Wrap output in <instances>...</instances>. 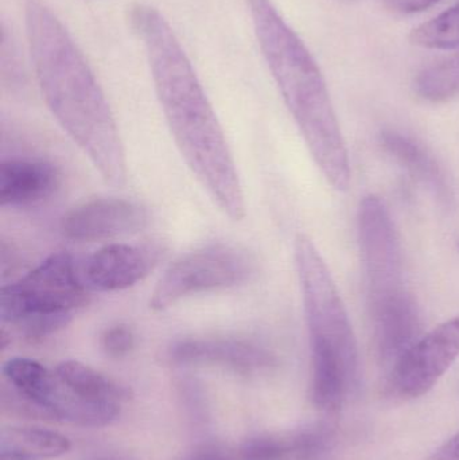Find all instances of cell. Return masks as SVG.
Returning <instances> with one entry per match:
<instances>
[{"mask_svg":"<svg viewBox=\"0 0 459 460\" xmlns=\"http://www.w3.org/2000/svg\"><path fill=\"white\" fill-rule=\"evenodd\" d=\"M247 4L261 53L313 159L333 189L348 190L349 156L320 66L271 0Z\"/></svg>","mask_w":459,"mask_h":460,"instance_id":"3","label":"cell"},{"mask_svg":"<svg viewBox=\"0 0 459 460\" xmlns=\"http://www.w3.org/2000/svg\"><path fill=\"white\" fill-rule=\"evenodd\" d=\"M439 0H385L388 8L399 13H415L428 10Z\"/></svg>","mask_w":459,"mask_h":460,"instance_id":"20","label":"cell"},{"mask_svg":"<svg viewBox=\"0 0 459 460\" xmlns=\"http://www.w3.org/2000/svg\"><path fill=\"white\" fill-rule=\"evenodd\" d=\"M61 185V172L42 159H10L0 166V204L26 208L50 199Z\"/></svg>","mask_w":459,"mask_h":460,"instance_id":"12","label":"cell"},{"mask_svg":"<svg viewBox=\"0 0 459 460\" xmlns=\"http://www.w3.org/2000/svg\"><path fill=\"white\" fill-rule=\"evenodd\" d=\"M159 260L161 251L153 246L110 243L89 257L84 280L91 291H123L147 278Z\"/></svg>","mask_w":459,"mask_h":460,"instance_id":"11","label":"cell"},{"mask_svg":"<svg viewBox=\"0 0 459 460\" xmlns=\"http://www.w3.org/2000/svg\"><path fill=\"white\" fill-rule=\"evenodd\" d=\"M377 353L385 364L398 359L420 338V316L411 294L371 310Z\"/></svg>","mask_w":459,"mask_h":460,"instance_id":"13","label":"cell"},{"mask_svg":"<svg viewBox=\"0 0 459 460\" xmlns=\"http://www.w3.org/2000/svg\"><path fill=\"white\" fill-rule=\"evenodd\" d=\"M428 460H459V432L442 445Z\"/></svg>","mask_w":459,"mask_h":460,"instance_id":"21","label":"cell"},{"mask_svg":"<svg viewBox=\"0 0 459 460\" xmlns=\"http://www.w3.org/2000/svg\"><path fill=\"white\" fill-rule=\"evenodd\" d=\"M167 356L180 367H220L247 377L269 372L277 365V357L266 346L228 335L183 338L170 346Z\"/></svg>","mask_w":459,"mask_h":460,"instance_id":"9","label":"cell"},{"mask_svg":"<svg viewBox=\"0 0 459 460\" xmlns=\"http://www.w3.org/2000/svg\"><path fill=\"white\" fill-rule=\"evenodd\" d=\"M383 148L406 167L418 180L422 181L445 204L452 201L449 185L439 164L423 146L411 137L396 131H384L380 135Z\"/></svg>","mask_w":459,"mask_h":460,"instance_id":"14","label":"cell"},{"mask_svg":"<svg viewBox=\"0 0 459 460\" xmlns=\"http://www.w3.org/2000/svg\"><path fill=\"white\" fill-rule=\"evenodd\" d=\"M2 407L13 415L100 429L120 416V405L89 402L75 394L56 370L34 359L15 357L2 367Z\"/></svg>","mask_w":459,"mask_h":460,"instance_id":"5","label":"cell"},{"mask_svg":"<svg viewBox=\"0 0 459 460\" xmlns=\"http://www.w3.org/2000/svg\"><path fill=\"white\" fill-rule=\"evenodd\" d=\"M89 287L69 253L59 252L0 291L3 326L29 342L57 334L91 300Z\"/></svg>","mask_w":459,"mask_h":460,"instance_id":"4","label":"cell"},{"mask_svg":"<svg viewBox=\"0 0 459 460\" xmlns=\"http://www.w3.org/2000/svg\"><path fill=\"white\" fill-rule=\"evenodd\" d=\"M256 270L255 257L239 246L217 243L196 249L167 268L151 295L150 308L161 313L188 297L242 286Z\"/></svg>","mask_w":459,"mask_h":460,"instance_id":"6","label":"cell"},{"mask_svg":"<svg viewBox=\"0 0 459 460\" xmlns=\"http://www.w3.org/2000/svg\"><path fill=\"white\" fill-rule=\"evenodd\" d=\"M59 377L84 399L121 405L131 396L126 386L80 361H64L56 367Z\"/></svg>","mask_w":459,"mask_h":460,"instance_id":"16","label":"cell"},{"mask_svg":"<svg viewBox=\"0 0 459 460\" xmlns=\"http://www.w3.org/2000/svg\"><path fill=\"white\" fill-rule=\"evenodd\" d=\"M64 435L35 427H5L0 434V460H49L69 453Z\"/></svg>","mask_w":459,"mask_h":460,"instance_id":"15","label":"cell"},{"mask_svg":"<svg viewBox=\"0 0 459 460\" xmlns=\"http://www.w3.org/2000/svg\"><path fill=\"white\" fill-rule=\"evenodd\" d=\"M458 249H459V243H458Z\"/></svg>","mask_w":459,"mask_h":460,"instance_id":"23","label":"cell"},{"mask_svg":"<svg viewBox=\"0 0 459 460\" xmlns=\"http://www.w3.org/2000/svg\"><path fill=\"white\" fill-rule=\"evenodd\" d=\"M459 358V315L420 337L393 365V386L404 399L430 392Z\"/></svg>","mask_w":459,"mask_h":460,"instance_id":"8","label":"cell"},{"mask_svg":"<svg viewBox=\"0 0 459 460\" xmlns=\"http://www.w3.org/2000/svg\"><path fill=\"white\" fill-rule=\"evenodd\" d=\"M418 96L431 102H447L459 94V51L431 65L415 80Z\"/></svg>","mask_w":459,"mask_h":460,"instance_id":"17","label":"cell"},{"mask_svg":"<svg viewBox=\"0 0 459 460\" xmlns=\"http://www.w3.org/2000/svg\"><path fill=\"white\" fill-rule=\"evenodd\" d=\"M147 210L128 199H94L70 209L59 223L62 235L77 243H97L137 234L147 228Z\"/></svg>","mask_w":459,"mask_h":460,"instance_id":"10","label":"cell"},{"mask_svg":"<svg viewBox=\"0 0 459 460\" xmlns=\"http://www.w3.org/2000/svg\"><path fill=\"white\" fill-rule=\"evenodd\" d=\"M24 16L32 66L46 105L102 180L121 188L127 182L126 150L88 61L50 8L30 0Z\"/></svg>","mask_w":459,"mask_h":460,"instance_id":"2","label":"cell"},{"mask_svg":"<svg viewBox=\"0 0 459 460\" xmlns=\"http://www.w3.org/2000/svg\"><path fill=\"white\" fill-rule=\"evenodd\" d=\"M129 23L145 46L159 104L183 161L218 209L242 221L247 205L234 154L174 30L145 3L132 5Z\"/></svg>","mask_w":459,"mask_h":460,"instance_id":"1","label":"cell"},{"mask_svg":"<svg viewBox=\"0 0 459 460\" xmlns=\"http://www.w3.org/2000/svg\"><path fill=\"white\" fill-rule=\"evenodd\" d=\"M410 42L433 50L459 49V3L431 21L415 27Z\"/></svg>","mask_w":459,"mask_h":460,"instance_id":"18","label":"cell"},{"mask_svg":"<svg viewBox=\"0 0 459 460\" xmlns=\"http://www.w3.org/2000/svg\"><path fill=\"white\" fill-rule=\"evenodd\" d=\"M358 240L369 310L406 296L401 240L382 199L366 197L358 210Z\"/></svg>","mask_w":459,"mask_h":460,"instance_id":"7","label":"cell"},{"mask_svg":"<svg viewBox=\"0 0 459 460\" xmlns=\"http://www.w3.org/2000/svg\"><path fill=\"white\" fill-rule=\"evenodd\" d=\"M190 460H224L215 456H193Z\"/></svg>","mask_w":459,"mask_h":460,"instance_id":"22","label":"cell"},{"mask_svg":"<svg viewBox=\"0 0 459 460\" xmlns=\"http://www.w3.org/2000/svg\"><path fill=\"white\" fill-rule=\"evenodd\" d=\"M100 345L110 358H126L137 345V335L128 324H113L102 332Z\"/></svg>","mask_w":459,"mask_h":460,"instance_id":"19","label":"cell"}]
</instances>
